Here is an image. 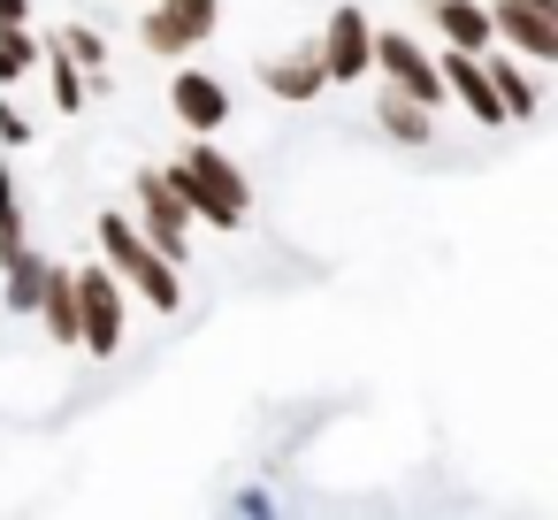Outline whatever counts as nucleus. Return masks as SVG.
Returning <instances> with one entry per match:
<instances>
[{
    "label": "nucleus",
    "instance_id": "f257e3e1",
    "mask_svg": "<svg viewBox=\"0 0 558 520\" xmlns=\"http://www.w3.org/2000/svg\"><path fill=\"white\" fill-rule=\"evenodd\" d=\"M169 184H177V199L199 215V222H215V230H238L245 215H253V184H245V169L222 154V146H184L169 169H161Z\"/></svg>",
    "mask_w": 558,
    "mask_h": 520
},
{
    "label": "nucleus",
    "instance_id": "f03ea898",
    "mask_svg": "<svg viewBox=\"0 0 558 520\" xmlns=\"http://www.w3.org/2000/svg\"><path fill=\"white\" fill-rule=\"evenodd\" d=\"M93 238H100V261L123 276V291H138L154 314H184V276H177V261H169V253H154L123 207H108V215L93 222Z\"/></svg>",
    "mask_w": 558,
    "mask_h": 520
},
{
    "label": "nucleus",
    "instance_id": "7ed1b4c3",
    "mask_svg": "<svg viewBox=\"0 0 558 520\" xmlns=\"http://www.w3.org/2000/svg\"><path fill=\"white\" fill-rule=\"evenodd\" d=\"M77 276V352H93V360H116L123 352V314H131V291H123V276L108 268V261H93V268H70Z\"/></svg>",
    "mask_w": 558,
    "mask_h": 520
},
{
    "label": "nucleus",
    "instance_id": "20e7f679",
    "mask_svg": "<svg viewBox=\"0 0 558 520\" xmlns=\"http://www.w3.org/2000/svg\"><path fill=\"white\" fill-rule=\"evenodd\" d=\"M367 70H383V85H390V93H405V100H421V108H444L436 55H428L413 32H375V47H367Z\"/></svg>",
    "mask_w": 558,
    "mask_h": 520
},
{
    "label": "nucleus",
    "instance_id": "39448f33",
    "mask_svg": "<svg viewBox=\"0 0 558 520\" xmlns=\"http://www.w3.org/2000/svg\"><path fill=\"white\" fill-rule=\"evenodd\" d=\"M131 199H138V238H146L154 253L184 261V253H192V207L177 199V184H169L161 169H138V177H131Z\"/></svg>",
    "mask_w": 558,
    "mask_h": 520
},
{
    "label": "nucleus",
    "instance_id": "423d86ee",
    "mask_svg": "<svg viewBox=\"0 0 558 520\" xmlns=\"http://www.w3.org/2000/svg\"><path fill=\"white\" fill-rule=\"evenodd\" d=\"M489 24H497V47H512V62H527V70H550L558 62V9L489 0Z\"/></svg>",
    "mask_w": 558,
    "mask_h": 520
},
{
    "label": "nucleus",
    "instance_id": "0eeeda50",
    "mask_svg": "<svg viewBox=\"0 0 558 520\" xmlns=\"http://www.w3.org/2000/svg\"><path fill=\"white\" fill-rule=\"evenodd\" d=\"M314 47H322V70H329V85H360L367 77V47H375V24H367V9H329V24L314 32Z\"/></svg>",
    "mask_w": 558,
    "mask_h": 520
},
{
    "label": "nucleus",
    "instance_id": "6e6552de",
    "mask_svg": "<svg viewBox=\"0 0 558 520\" xmlns=\"http://www.w3.org/2000/svg\"><path fill=\"white\" fill-rule=\"evenodd\" d=\"M260 85L283 100V108H314L329 93V70H322V47L314 39H291L276 55H260Z\"/></svg>",
    "mask_w": 558,
    "mask_h": 520
},
{
    "label": "nucleus",
    "instance_id": "1a4fd4ad",
    "mask_svg": "<svg viewBox=\"0 0 558 520\" xmlns=\"http://www.w3.org/2000/svg\"><path fill=\"white\" fill-rule=\"evenodd\" d=\"M436 77H444V100H459L482 131H505V100H497V85H489V62H482V55L444 47V55H436Z\"/></svg>",
    "mask_w": 558,
    "mask_h": 520
},
{
    "label": "nucleus",
    "instance_id": "9d476101",
    "mask_svg": "<svg viewBox=\"0 0 558 520\" xmlns=\"http://www.w3.org/2000/svg\"><path fill=\"white\" fill-rule=\"evenodd\" d=\"M169 116H177L192 138H215V131L230 123V85H222L215 70H177V77H169Z\"/></svg>",
    "mask_w": 558,
    "mask_h": 520
},
{
    "label": "nucleus",
    "instance_id": "9b49d317",
    "mask_svg": "<svg viewBox=\"0 0 558 520\" xmlns=\"http://www.w3.org/2000/svg\"><path fill=\"white\" fill-rule=\"evenodd\" d=\"M32 314H39V337H47L54 352H77V276H70V268L47 261V283H39Z\"/></svg>",
    "mask_w": 558,
    "mask_h": 520
},
{
    "label": "nucleus",
    "instance_id": "f8f14e48",
    "mask_svg": "<svg viewBox=\"0 0 558 520\" xmlns=\"http://www.w3.org/2000/svg\"><path fill=\"white\" fill-rule=\"evenodd\" d=\"M428 24H436L444 47H459V55H489V47H497L489 0H428Z\"/></svg>",
    "mask_w": 558,
    "mask_h": 520
},
{
    "label": "nucleus",
    "instance_id": "ddd939ff",
    "mask_svg": "<svg viewBox=\"0 0 558 520\" xmlns=\"http://www.w3.org/2000/svg\"><path fill=\"white\" fill-rule=\"evenodd\" d=\"M375 131L390 138V146H436V108H421V100H405V93H375Z\"/></svg>",
    "mask_w": 558,
    "mask_h": 520
},
{
    "label": "nucleus",
    "instance_id": "4468645a",
    "mask_svg": "<svg viewBox=\"0 0 558 520\" xmlns=\"http://www.w3.org/2000/svg\"><path fill=\"white\" fill-rule=\"evenodd\" d=\"M482 62H489V85H497V100H505V123H535V116H543V85H535V77H527V70H520L505 47H489Z\"/></svg>",
    "mask_w": 558,
    "mask_h": 520
},
{
    "label": "nucleus",
    "instance_id": "2eb2a0df",
    "mask_svg": "<svg viewBox=\"0 0 558 520\" xmlns=\"http://www.w3.org/2000/svg\"><path fill=\"white\" fill-rule=\"evenodd\" d=\"M39 283H47V253H32V245L0 253V306H9V314H32Z\"/></svg>",
    "mask_w": 558,
    "mask_h": 520
},
{
    "label": "nucleus",
    "instance_id": "dca6fc26",
    "mask_svg": "<svg viewBox=\"0 0 558 520\" xmlns=\"http://www.w3.org/2000/svg\"><path fill=\"white\" fill-rule=\"evenodd\" d=\"M154 9H161L192 47H207V39H215V24H222V0H154Z\"/></svg>",
    "mask_w": 558,
    "mask_h": 520
},
{
    "label": "nucleus",
    "instance_id": "f3484780",
    "mask_svg": "<svg viewBox=\"0 0 558 520\" xmlns=\"http://www.w3.org/2000/svg\"><path fill=\"white\" fill-rule=\"evenodd\" d=\"M39 55H47V47H39L24 24H0V85H24V77L39 70Z\"/></svg>",
    "mask_w": 558,
    "mask_h": 520
},
{
    "label": "nucleus",
    "instance_id": "a211bd4d",
    "mask_svg": "<svg viewBox=\"0 0 558 520\" xmlns=\"http://www.w3.org/2000/svg\"><path fill=\"white\" fill-rule=\"evenodd\" d=\"M47 47H62V55H70V62L85 70V77H108V39H100L93 24H62V32H54Z\"/></svg>",
    "mask_w": 558,
    "mask_h": 520
},
{
    "label": "nucleus",
    "instance_id": "6ab92c4d",
    "mask_svg": "<svg viewBox=\"0 0 558 520\" xmlns=\"http://www.w3.org/2000/svg\"><path fill=\"white\" fill-rule=\"evenodd\" d=\"M39 62H47V77H54V108H62V116H85V100H93V85H85V70H77V62H70L62 47H47Z\"/></svg>",
    "mask_w": 558,
    "mask_h": 520
},
{
    "label": "nucleus",
    "instance_id": "aec40b11",
    "mask_svg": "<svg viewBox=\"0 0 558 520\" xmlns=\"http://www.w3.org/2000/svg\"><path fill=\"white\" fill-rule=\"evenodd\" d=\"M138 47H146V55H161V62H184V55H192V39H184L161 9H146V16H138Z\"/></svg>",
    "mask_w": 558,
    "mask_h": 520
},
{
    "label": "nucleus",
    "instance_id": "412c9836",
    "mask_svg": "<svg viewBox=\"0 0 558 520\" xmlns=\"http://www.w3.org/2000/svg\"><path fill=\"white\" fill-rule=\"evenodd\" d=\"M24 245V192H16V169L0 161V253Z\"/></svg>",
    "mask_w": 558,
    "mask_h": 520
},
{
    "label": "nucleus",
    "instance_id": "4be33fe9",
    "mask_svg": "<svg viewBox=\"0 0 558 520\" xmlns=\"http://www.w3.org/2000/svg\"><path fill=\"white\" fill-rule=\"evenodd\" d=\"M0 146H32V116H16L9 100H0Z\"/></svg>",
    "mask_w": 558,
    "mask_h": 520
},
{
    "label": "nucleus",
    "instance_id": "5701e85b",
    "mask_svg": "<svg viewBox=\"0 0 558 520\" xmlns=\"http://www.w3.org/2000/svg\"><path fill=\"white\" fill-rule=\"evenodd\" d=\"M0 24H32V0H0Z\"/></svg>",
    "mask_w": 558,
    "mask_h": 520
},
{
    "label": "nucleus",
    "instance_id": "b1692460",
    "mask_svg": "<svg viewBox=\"0 0 558 520\" xmlns=\"http://www.w3.org/2000/svg\"><path fill=\"white\" fill-rule=\"evenodd\" d=\"M527 9H558V0H527Z\"/></svg>",
    "mask_w": 558,
    "mask_h": 520
}]
</instances>
